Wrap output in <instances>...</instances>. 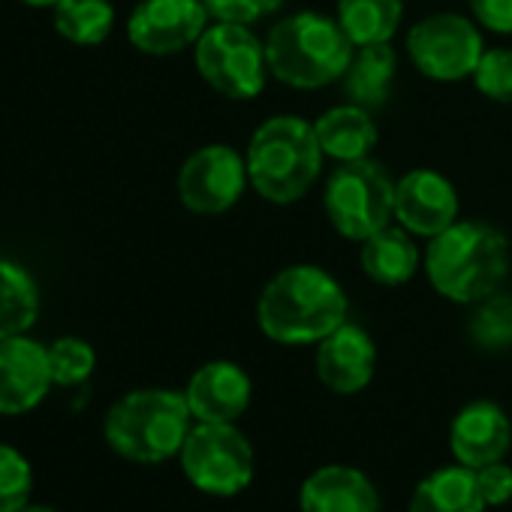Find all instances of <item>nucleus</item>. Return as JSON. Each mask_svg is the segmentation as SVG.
<instances>
[{"label":"nucleus","instance_id":"4be33fe9","mask_svg":"<svg viewBox=\"0 0 512 512\" xmlns=\"http://www.w3.org/2000/svg\"><path fill=\"white\" fill-rule=\"evenodd\" d=\"M40 314V290L28 269L0 256V341L25 335Z\"/></svg>","mask_w":512,"mask_h":512},{"label":"nucleus","instance_id":"393cba45","mask_svg":"<svg viewBox=\"0 0 512 512\" xmlns=\"http://www.w3.org/2000/svg\"><path fill=\"white\" fill-rule=\"evenodd\" d=\"M467 332L479 350H488V353L509 350L512 347V293H491L482 302H476Z\"/></svg>","mask_w":512,"mask_h":512},{"label":"nucleus","instance_id":"a878e982","mask_svg":"<svg viewBox=\"0 0 512 512\" xmlns=\"http://www.w3.org/2000/svg\"><path fill=\"white\" fill-rule=\"evenodd\" d=\"M49 365H52V380L58 386H79L94 374L97 356L94 347L82 338H58L49 347Z\"/></svg>","mask_w":512,"mask_h":512},{"label":"nucleus","instance_id":"f03ea898","mask_svg":"<svg viewBox=\"0 0 512 512\" xmlns=\"http://www.w3.org/2000/svg\"><path fill=\"white\" fill-rule=\"evenodd\" d=\"M509 272V241L485 220H455L431 238L425 250V275L437 296L476 305L497 293Z\"/></svg>","mask_w":512,"mask_h":512},{"label":"nucleus","instance_id":"b1692460","mask_svg":"<svg viewBox=\"0 0 512 512\" xmlns=\"http://www.w3.org/2000/svg\"><path fill=\"white\" fill-rule=\"evenodd\" d=\"M55 31L76 46H100L115 28L109 0H58L52 7Z\"/></svg>","mask_w":512,"mask_h":512},{"label":"nucleus","instance_id":"aec40b11","mask_svg":"<svg viewBox=\"0 0 512 512\" xmlns=\"http://www.w3.org/2000/svg\"><path fill=\"white\" fill-rule=\"evenodd\" d=\"M398 73V58L392 52L389 43H374V46H356L344 79V94L350 103L377 112L389 94H392V82Z\"/></svg>","mask_w":512,"mask_h":512},{"label":"nucleus","instance_id":"f8f14e48","mask_svg":"<svg viewBox=\"0 0 512 512\" xmlns=\"http://www.w3.org/2000/svg\"><path fill=\"white\" fill-rule=\"evenodd\" d=\"M52 383L49 347L25 335L0 341V413L19 416L34 410Z\"/></svg>","mask_w":512,"mask_h":512},{"label":"nucleus","instance_id":"7c9ffc66","mask_svg":"<svg viewBox=\"0 0 512 512\" xmlns=\"http://www.w3.org/2000/svg\"><path fill=\"white\" fill-rule=\"evenodd\" d=\"M476 22L494 34H512V0H470Z\"/></svg>","mask_w":512,"mask_h":512},{"label":"nucleus","instance_id":"c756f323","mask_svg":"<svg viewBox=\"0 0 512 512\" xmlns=\"http://www.w3.org/2000/svg\"><path fill=\"white\" fill-rule=\"evenodd\" d=\"M476 485H479L485 506H503L512 500V467L503 461L485 464L476 470Z\"/></svg>","mask_w":512,"mask_h":512},{"label":"nucleus","instance_id":"c85d7f7f","mask_svg":"<svg viewBox=\"0 0 512 512\" xmlns=\"http://www.w3.org/2000/svg\"><path fill=\"white\" fill-rule=\"evenodd\" d=\"M217 22L253 25L284 7V0H202Z\"/></svg>","mask_w":512,"mask_h":512},{"label":"nucleus","instance_id":"dca6fc26","mask_svg":"<svg viewBox=\"0 0 512 512\" xmlns=\"http://www.w3.org/2000/svg\"><path fill=\"white\" fill-rule=\"evenodd\" d=\"M250 395L253 386L247 371L223 359L202 365L184 389L196 422H235L250 407Z\"/></svg>","mask_w":512,"mask_h":512},{"label":"nucleus","instance_id":"6ab92c4d","mask_svg":"<svg viewBox=\"0 0 512 512\" xmlns=\"http://www.w3.org/2000/svg\"><path fill=\"white\" fill-rule=\"evenodd\" d=\"M362 272L383 287L407 284L419 269V250L404 226H383L362 241Z\"/></svg>","mask_w":512,"mask_h":512},{"label":"nucleus","instance_id":"1a4fd4ad","mask_svg":"<svg viewBox=\"0 0 512 512\" xmlns=\"http://www.w3.org/2000/svg\"><path fill=\"white\" fill-rule=\"evenodd\" d=\"M413 67L434 82H461L473 76L485 46L479 28L455 13H437L416 22L407 34Z\"/></svg>","mask_w":512,"mask_h":512},{"label":"nucleus","instance_id":"20e7f679","mask_svg":"<svg viewBox=\"0 0 512 512\" xmlns=\"http://www.w3.org/2000/svg\"><path fill=\"white\" fill-rule=\"evenodd\" d=\"M356 46L338 25V19L320 13H296L278 22L266 40L269 73L299 91H314L338 82L353 58Z\"/></svg>","mask_w":512,"mask_h":512},{"label":"nucleus","instance_id":"f257e3e1","mask_svg":"<svg viewBox=\"0 0 512 512\" xmlns=\"http://www.w3.org/2000/svg\"><path fill=\"white\" fill-rule=\"evenodd\" d=\"M260 332L284 347H308L347 323V293L320 266L281 269L256 302Z\"/></svg>","mask_w":512,"mask_h":512},{"label":"nucleus","instance_id":"0eeeda50","mask_svg":"<svg viewBox=\"0 0 512 512\" xmlns=\"http://www.w3.org/2000/svg\"><path fill=\"white\" fill-rule=\"evenodd\" d=\"M199 76L229 100H253L266 88V43L247 25L217 22L196 43Z\"/></svg>","mask_w":512,"mask_h":512},{"label":"nucleus","instance_id":"9d476101","mask_svg":"<svg viewBox=\"0 0 512 512\" xmlns=\"http://www.w3.org/2000/svg\"><path fill=\"white\" fill-rule=\"evenodd\" d=\"M247 163L229 145H205L190 154L178 172V199L193 214L229 211L247 184Z\"/></svg>","mask_w":512,"mask_h":512},{"label":"nucleus","instance_id":"7ed1b4c3","mask_svg":"<svg viewBox=\"0 0 512 512\" xmlns=\"http://www.w3.org/2000/svg\"><path fill=\"white\" fill-rule=\"evenodd\" d=\"M323 148L314 124L299 115H275L250 136L244 163L250 187L266 202H299L323 169Z\"/></svg>","mask_w":512,"mask_h":512},{"label":"nucleus","instance_id":"423d86ee","mask_svg":"<svg viewBox=\"0 0 512 512\" xmlns=\"http://www.w3.org/2000/svg\"><path fill=\"white\" fill-rule=\"evenodd\" d=\"M323 208L335 232L365 241L395 217V181L377 160L341 163L323 190Z\"/></svg>","mask_w":512,"mask_h":512},{"label":"nucleus","instance_id":"4468645a","mask_svg":"<svg viewBox=\"0 0 512 512\" xmlns=\"http://www.w3.org/2000/svg\"><path fill=\"white\" fill-rule=\"evenodd\" d=\"M512 446V422L494 401H470L461 407L449 428L452 458L470 470L503 461Z\"/></svg>","mask_w":512,"mask_h":512},{"label":"nucleus","instance_id":"cd10ccee","mask_svg":"<svg viewBox=\"0 0 512 512\" xmlns=\"http://www.w3.org/2000/svg\"><path fill=\"white\" fill-rule=\"evenodd\" d=\"M470 79L488 100L512 103V49H485Z\"/></svg>","mask_w":512,"mask_h":512},{"label":"nucleus","instance_id":"2eb2a0df","mask_svg":"<svg viewBox=\"0 0 512 512\" xmlns=\"http://www.w3.org/2000/svg\"><path fill=\"white\" fill-rule=\"evenodd\" d=\"M377 368V347L362 326L341 323L317 350V377L338 395L362 392Z\"/></svg>","mask_w":512,"mask_h":512},{"label":"nucleus","instance_id":"9b49d317","mask_svg":"<svg viewBox=\"0 0 512 512\" xmlns=\"http://www.w3.org/2000/svg\"><path fill=\"white\" fill-rule=\"evenodd\" d=\"M208 19L211 13L202 0H142L130 13L127 37L139 52L163 58L196 46Z\"/></svg>","mask_w":512,"mask_h":512},{"label":"nucleus","instance_id":"bb28decb","mask_svg":"<svg viewBox=\"0 0 512 512\" xmlns=\"http://www.w3.org/2000/svg\"><path fill=\"white\" fill-rule=\"evenodd\" d=\"M31 488L34 473L28 458L19 449L0 443V512H19L28 506Z\"/></svg>","mask_w":512,"mask_h":512},{"label":"nucleus","instance_id":"5701e85b","mask_svg":"<svg viewBox=\"0 0 512 512\" xmlns=\"http://www.w3.org/2000/svg\"><path fill=\"white\" fill-rule=\"evenodd\" d=\"M335 19L353 46L389 43L404 19V0H338Z\"/></svg>","mask_w":512,"mask_h":512},{"label":"nucleus","instance_id":"a211bd4d","mask_svg":"<svg viewBox=\"0 0 512 512\" xmlns=\"http://www.w3.org/2000/svg\"><path fill=\"white\" fill-rule=\"evenodd\" d=\"M314 133H317L323 154L338 163L365 160V157H371V151L377 145L374 118L368 109H362L356 103H344V106L323 112L314 121Z\"/></svg>","mask_w":512,"mask_h":512},{"label":"nucleus","instance_id":"2f4dec72","mask_svg":"<svg viewBox=\"0 0 512 512\" xmlns=\"http://www.w3.org/2000/svg\"><path fill=\"white\" fill-rule=\"evenodd\" d=\"M19 512H55L52 506H37V503H28V506H22Z\"/></svg>","mask_w":512,"mask_h":512},{"label":"nucleus","instance_id":"412c9836","mask_svg":"<svg viewBox=\"0 0 512 512\" xmlns=\"http://www.w3.org/2000/svg\"><path fill=\"white\" fill-rule=\"evenodd\" d=\"M485 500L476 485V470L464 464H449L428 473L413 497L407 512H482Z\"/></svg>","mask_w":512,"mask_h":512},{"label":"nucleus","instance_id":"f3484780","mask_svg":"<svg viewBox=\"0 0 512 512\" xmlns=\"http://www.w3.org/2000/svg\"><path fill=\"white\" fill-rule=\"evenodd\" d=\"M302 512H380V491L350 464H323L299 488Z\"/></svg>","mask_w":512,"mask_h":512},{"label":"nucleus","instance_id":"ddd939ff","mask_svg":"<svg viewBox=\"0 0 512 512\" xmlns=\"http://www.w3.org/2000/svg\"><path fill=\"white\" fill-rule=\"evenodd\" d=\"M395 220L413 235L434 238L458 220V193L434 169H413L395 181Z\"/></svg>","mask_w":512,"mask_h":512},{"label":"nucleus","instance_id":"39448f33","mask_svg":"<svg viewBox=\"0 0 512 512\" xmlns=\"http://www.w3.org/2000/svg\"><path fill=\"white\" fill-rule=\"evenodd\" d=\"M193 413L184 392L136 389L118 398L103 422L106 443L127 461L160 464L181 452Z\"/></svg>","mask_w":512,"mask_h":512},{"label":"nucleus","instance_id":"6e6552de","mask_svg":"<svg viewBox=\"0 0 512 512\" xmlns=\"http://www.w3.org/2000/svg\"><path fill=\"white\" fill-rule=\"evenodd\" d=\"M181 470L205 494L232 497L253 479V446L232 422H199L190 428L181 452Z\"/></svg>","mask_w":512,"mask_h":512},{"label":"nucleus","instance_id":"473e14b6","mask_svg":"<svg viewBox=\"0 0 512 512\" xmlns=\"http://www.w3.org/2000/svg\"><path fill=\"white\" fill-rule=\"evenodd\" d=\"M22 4H28V7H55L58 0H22Z\"/></svg>","mask_w":512,"mask_h":512}]
</instances>
